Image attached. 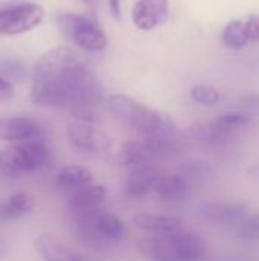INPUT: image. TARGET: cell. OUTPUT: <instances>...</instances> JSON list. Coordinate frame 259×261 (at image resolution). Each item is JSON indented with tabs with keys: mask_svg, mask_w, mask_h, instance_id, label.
<instances>
[{
	"mask_svg": "<svg viewBox=\"0 0 259 261\" xmlns=\"http://www.w3.org/2000/svg\"><path fill=\"white\" fill-rule=\"evenodd\" d=\"M31 98L47 109L69 110L76 121L96 124L104 90L93 70L69 47L44 52L31 70Z\"/></svg>",
	"mask_w": 259,
	"mask_h": 261,
	"instance_id": "1",
	"label": "cell"
},
{
	"mask_svg": "<svg viewBox=\"0 0 259 261\" xmlns=\"http://www.w3.org/2000/svg\"><path fill=\"white\" fill-rule=\"evenodd\" d=\"M107 106L114 116L131 125L143 138L176 136V122L166 112L151 109L124 93L110 95L107 98Z\"/></svg>",
	"mask_w": 259,
	"mask_h": 261,
	"instance_id": "2",
	"label": "cell"
},
{
	"mask_svg": "<svg viewBox=\"0 0 259 261\" xmlns=\"http://www.w3.org/2000/svg\"><path fill=\"white\" fill-rule=\"evenodd\" d=\"M139 251L147 261H203L208 255L206 242L186 231L145 237L139 242Z\"/></svg>",
	"mask_w": 259,
	"mask_h": 261,
	"instance_id": "3",
	"label": "cell"
},
{
	"mask_svg": "<svg viewBox=\"0 0 259 261\" xmlns=\"http://www.w3.org/2000/svg\"><path fill=\"white\" fill-rule=\"evenodd\" d=\"M60 32L76 47L89 54H101L108 46V38L95 12H63L56 17Z\"/></svg>",
	"mask_w": 259,
	"mask_h": 261,
	"instance_id": "4",
	"label": "cell"
},
{
	"mask_svg": "<svg viewBox=\"0 0 259 261\" xmlns=\"http://www.w3.org/2000/svg\"><path fill=\"white\" fill-rule=\"evenodd\" d=\"M49 161V148L43 141L14 144L0 151V174L17 177L43 168Z\"/></svg>",
	"mask_w": 259,
	"mask_h": 261,
	"instance_id": "5",
	"label": "cell"
},
{
	"mask_svg": "<svg viewBox=\"0 0 259 261\" xmlns=\"http://www.w3.org/2000/svg\"><path fill=\"white\" fill-rule=\"evenodd\" d=\"M46 15L43 5L37 2H18L0 9V37L23 35L38 28Z\"/></svg>",
	"mask_w": 259,
	"mask_h": 261,
	"instance_id": "6",
	"label": "cell"
},
{
	"mask_svg": "<svg viewBox=\"0 0 259 261\" xmlns=\"http://www.w3.org/2000/svg\"><path fill=\"white\" fill-rule=\"evenodd\" d=\"M67 139L70 145L82 153H92V154H105L110 153L113 139L111 136L92 122L84 121H72L67 125L66 130Z\"/></svg>",
	"mask_w": 259,
	"mask_h": 261,
	"instance_id": "7",
	"label": "cell"
},
{
	"mask_svg": "<svg viewBox=\"0 0 259 261\" xmlns=\"http://www.w3.org/2000/svg\"><path fill=\"white\" fill-rule=\"evenodd\" d=\"M43 127L29 116L0 118V141L21 144L29 141H43Z\"/></svg>",
	"mask_w": 259,
	"mask_h": 261,
	"instance_id": "8",
	"label": "cell"
},
{
	"mask_svg": "<svg viewBox=\"0 0 259 261\" xmlns=\"http://www.w3.org/2000/svg\"><path fill=\"white\" fill-rule=\"evenodd\" d=\"M169 18V0H137L131 9L133 24L143 32L154 31Z\"/></svg>",
	"mask_w": 259,
	"mask_h": 261,
	"instance_id": "9",
	"label": "cell"
},
{
	"mask_svg": "<svg viewBox=\"0 0 259 261\" xmlns=\"http://www.w3.org/2000/svg\"><path fill=\"white\" fill-rule=\"evenodd\" d=\"M200 216L218 226L241 225L249 217V208L243 202H208L200 208Z\"/></svg>",
	"mask_w": 259,
	"mask_h": 261,
	"instance_id": "10",
	"label": "cell"
},
{
	"mask_svg": "<svg viewBox=\"0 0 259 261\" xmlns=\"http://www.w3.org/2000/svg\"><path fill=\"white\" fill-rule=\"evenodd\" d=\"M159 176H160V173L153 165V162L131 167L130 176L124 187L125 196L130 199H139V197L147 196L153 190Z\"/></svg>",
	"mask_w": 259,
	"mask_h": 261,
	"instance_id": "11",
	"label": "cell"
},
{
	"mask_svg": "<svg viewBox=\"0 0 259 261\" xmlns=\"http://www.w3.org/2000/svg\"><path fill=\"white\" fill-rule=\"evenodd\" d=\"M133 223L140 231L150 232L151 236H165L182 231L183 222L174 216H160L150 213H139L133 217Z\"/></svg>",
	"mask_w": 259,
	"mask_h": 261,
	"instance_id": "12",
	"label": "cell"
},
{
	"mask_svg": "<svg viewBox=\"0 0 259 261\" xmlns=\"http://www.w3.org/2000/svg\"><path fill=\"white\" fill-rule=\"evenodd\" d=\"M37 252L44 261H84L70 246L50 234H41L35 239Z\"/></svg>",
	"mask_w": 259,
	"mask_h": 261,
	"instance_id": "13",
	"label": "cell"
},
{
	"mask_svg": "<svg viewBox=\"0 0 259 261\" xmlns=\"http://www.w3.org/2000/svg\"><path fill=\"white\" fill-rule=\"evenodd\" d=\"M186 135L197 142L218 145V144L227 142L235 135V132L229 130L227 127L221 125L217 119H214V121H202V122L192 124L186 130Z\"/></svg>",
	"mask_w": 259,
	"mask_h": 261,
	"instance_id": "14",
	"label": "cell"
},
{
	"mask_svg": "<svg viewBox=\"0 0 259 261\" xmlns=\"http://www.w3.org/2000/svg\"><path fill=\"white\" fill-rule=\"evenodd\" d=\"M156 194L165 202H183L189 194V182L182 174H160L153 187Z\"/></svg>",
	"mask_w": 259,
	"mask_h": 261,
	"instance_id": "15",
	"label": "cell"
},
{
	"mask_svg": "<svg viewBox=\"0 0 259 261\" xmlns=\"http://www.w3.org/2000/svg\"><path fill=\"white\" fill-rule=\"evenodd\" d=\"M105 197H107V190L104 185L90 184V185H85V187L76 190L72 194L69 205H70L72 213L89 211V210L99 208L101 203L105 200Z\"/></svg>",
	"mask_w": 259,
	"mask_h": 261,
	"instance_id": "16",
	"label": "cell"
},
{
	"mask_svg": "<svg viewBox=\"0 0 259 261\" xmlns=\"http://www.w3.org/2000/svg\"><path fill=\"white\" fill-rule=\"evenodd\" d=\"M111 161L118 165L136 167V165L153 162V158L148 153V148H147L143 139H133V141L125 142L119 148V151H116V154L111 158Z\"/></svg>",
	"mask_w": 259,
	"mask_h": 261,
	"instance_id": "17",
	"label": "cell"
},
{
	"mask_svg": "<svg viewBox=\"0 0 259 261\" xmlns=\"http://www.w3.org/2000/svg\"><path fill=\"white\" fill-rule=\"evenodd\" d=\"M34 210V199L23 191L11 194L0 203V220H15L27 216Z\"/></svg>",
	"mask_w": 259,
	"mask_h": 261,
	"instance_id": "18",
	"label": "cell"
},
{
	"mask_svg": "<svg viewBox=\"0 0 259 261\" xmlns=\"http://www.w3.org/2000/svg\"><path fill=\"white\" fill-rule=\"evenodd\" d=\"M93 182V174L90 170L81 165H67L60 170L56 176V185L63 190H79Z\"/></svg>",
	"mask_w": 259,
	"mask_h": 261,
	"instance_id": "19",
	"label": "cell"
},
{
	"mask_svg": "<svg viewBox=\"0 0 259 261\" xmlns=\"http://www.w3.org/2000/svg\"><path fill=\"white\" fill-rule=\"evenodd\" d=\"M98 234L102 242H119L125 236V226L116 214L102 211L98 219Z\"/></svg>",
	"mask_w": 259,
	"mask_h": 261,
	"instance_id": "20",
	"label": "cell"
},
{
	"mask_svg": "<svg viewBox=\"0 0 259 261\" xmlns=\"http://www.w3.org/2000/svg\"><path fill=\"white\" fill-rule=\"evenodd\" d=\"M221 43L229 47V49H235L240 50L243 47H246V44L249 43L244 34V21L234 18L231 20L221 31Z\"/></svg>",
	"mask_w": 259,
	"mask_h": 261,
	"instance_id": "21",
	"label": "cell"
},
{
	"mask_svg": "<svg viewBox=\"0 0 259 261\" xmlns=\"http://www.w3.org/2000/svg\"><path fill=\"white\" fill-rule=\"evenodd\" d=\"M191 98L194 102L206 107H212L220 101V92L211 84H195L191 89Z\"/></svg>",
	"mask_w": 259,
	"mask_h": 261,
	"instance_id": "22",
	"label": "cell"
},
{
	"mask_svg": "<svg viewBox=\"0 0 259 261\" xmlns=\"http://www.w3.org/2000/svg\"><path fill=\"white\" fill-rule=\"evenodd\" d=\"M217 121H218L221 125H224V127H227L229 130H232V132L237 133L240 128L247 127V125L250 124L252 119H250V116L246 115V113H241V112H229V113H224V115L218 116Z\"/></svg>",
	"mask_w": 259,
	"mask_h": 261,
	"instance_id": "23",
	"label": "cell"
},
{
	"mask_svg": "<svg viewBox=\"0 0 259 261\" xmlns=\"http://www.w3.org/2000/svg\"><path fill=\"white\" fill-rule=\"evenodd\" d=\"M240 236L243 239H247V240H258L259 239V213L252 216V217H247V220L244 223H241V228H240Z\"/></svg>",
	"mask_w": 259,
	"mask_h": 261,
	"instance_id": "24",
	"label": "cell"
},
{
	"mask_svg": "<svg viewBox=\"0 0 259 261\" xmlns=\"http://www.w3.org/2000/svg\"><path fill=\"white\" fill-rule=\"evenodd\" d=\"M244 34L249 43H258L259 41V12L252 14L244 21Z\"/></svg>",
	"mask_w": 259,
	"mask_h": 261,
	"instance_id": "25",
	"label": "cell"
},
{
	"mask_svg": "<svg viewBox=\"0 0 259 261\" xmlns=\"http://www.w3.org/2000/svg\"><path fill=\"white\" fill-rule=\"evenodd\" d=\"M0 75H3L5 78L6 76H12V78H18V80H21L24 75H26V69H24V66L21 64V63H17V61H14V60H8V61H5L3 64H2V67H0Z\"/></svg>",
	"mask_w": 259,
	"mask_h": 261,
	"instance_id": "26",
	"label": "cell"
},
{
	"mask_svg": "<svg viewBox=\"0 0 259 261\" xmlns=\"http://www.w3.org/2000/svg\"><path fill=\"white\" fill-rule=\"evenodd\" d=\"M12 96H14V84L3 75H0V102L9 101Z\"/></svg>",
	"mask_w": 259,
	"mask_h": 261,
	"instance_id": "27",
	"label": "cell"
},
{
	"mask_svg": "<svg viewBox=\"0 0 259 261\" xmlns=\"http://www.w3.org/2000/svg\"><path fill=\"white\" fill-rule=\"evenodd\" d=\"M108 2V9H110V14L116 18V20H121V0H107Z\"/></svg>",
	"mask_w": 259,
	"mask_h": 261,
	"instance_id": "28",
	"label": "cell"
},
{
	"mask_svg": "<svg viewBox=\"0 0 259 261\" xmlns=\"http://www.w3.org/2000/svg\"><path fill=\"white\" fill-rule=\"evenodd\" d=\"M247 176L250 179H255V180H259V162L255 164V165H250L247 168Z\"/></svg>",
	"mask_w": 259,
	"mask_h": 261,
	"instance_id": "29",
	"label": "cell"
},
{
	"mask_svg": "<svg viewBox=\"0 0 259 261\" xmlns=\"http://www.w3.org/2000/svg\"><path fill=\"white\" fill-rule=\"evenodd\" d=\"M84 3H87V5H92V3H95V0H82Z\"/></svg>",
	"mask_w": 259,
	"mask_h": 261,
	"instance_id": "30",
	"label": "cell"
},
{
	"mask_svg": "<svg viewBox=\"0 0 259 261\" xmlns=\"http://www.w3.org/2000/svg\"><path fill=\"white\" fill-rule=\"evenodd\" d=\"M221 261H243V260H221Z\"/></svg>",
	"mask_w": 259,
	"mask_h": 261,
	"instance_id": "31",
	"label": "cell"
}]
</instances>
